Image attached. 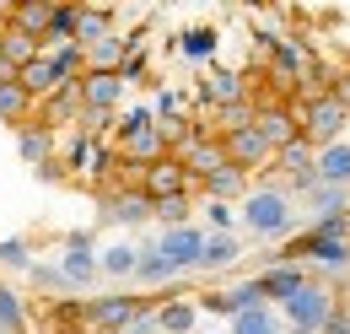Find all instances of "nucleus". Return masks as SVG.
<instances>
[{
	"instance_id": "obj_18",
	"label": "nucleus",
	"mask_w": 350,
	"mask_h": 334,
	"mask_svg": "<svg viewBox=\"0 0 350 334\" xmlns=\"http://www.w3.org/2000/svg\"><path fill=\"white\" fill-rule=\"evenodd\" d=\"M194 318H200V307H194V302H183V296H167L162 307H151L157 334H194Z\"/></svg>"
},
{
	"instance_id": "obj_34",
	"label": "nucleus",
	"mask_w": 350,
	"mask_h": 334,
	"mask_svg": "<svg viewBox=\"0 0 350 334\" xmlns=\"http://www.w3.org/2000/svg\"><path fill=\"white\" fill-rule=\"evenodd\" d=\"M0 259H5V264H27L33 253H27V243H0Z\"/></svg>"
},
{
	"instance_id": "obj_27",
	"label": "nucleus",
	"mask_w": 350,
	"mask_h": 334,
	"mask_svg": "<svg viewBox=\"0 0 350 334\" xmlns=\"http://www.w3.org/2000/svg\"><path fill=\"white\" fill-rule=\"evenodd\" d=\"M135 259H140V248H130V243H113V248H103V259H97V275H135Z\"/></svg>"
},
{
	"instance_id": "obj_31",
	"label": "nucleus",
	"mask_w": 350,
	"mask_h": 334,
	"mask_svg": "<svg viewBox=\"0 0 350 334\" xmlns=\"http://www.w3.org/2000/svg\"><path fill=\"white\" fill-rule=\"evenodd\" d=\"M183 54H189V60L216 54V33H211V27H189V33H183Z\"/></svg>"
},
{
	"instance_id": "obj_6",
	"label": "nucleus",
	"mask_w": 350,
	"mask_h": 334,
	"mask_svg": "<svg viewBox=\"0 0 350 334\" xmlns=\"http://www.w3.org/2000/svg\"><path fill=\"white\" fill-rule=\"evenodd\" d=\"M76 97H81V114H87L92 129H97L113 108H119V97H124V76H119V70H87V76L76 81Z\"/></svg>"
},
{
	"instance_id": "obj_17",
	"label": "nucleus",
	"mask_w": 350,
	"mask_h": 334,
	"mask_svg": "<svg viewBox=\"0 0 350 334\" xmlns=\"http://www.w3.org/2000/svg\"><path fill=\"white\" fill-rule=\"evenodd\" d=\"M49 16H54V0H22V5H11V11H5V22H11V27H22L38 49H44Z\"/></svg>"
},
{
	"instance_id": "obj_23",
	"label": "nucleus",
	"mask_w": 350,
	"mask_h": 334,
	"mask_svg": "<svg viewBox=\"0 0 350 334\" xmlns=\"http://www.w3.org/2000/svg\"><path fill=\"white\" fill-rule=\"evenodd\" d=\"M33 114H38V103L22 92V81L16 86H0V125H33Z\"/></svg>"
},
{
	"instance_id": "obj_33",
	"label": "nucleus",
	"mask_w": 350,
	"mask_h": 334,
	"mask_svg": "<svg viewBox=\"0 0 350 334\" xmlns=\"http://www.w3.org/2000/svg\"><path fill=\"white\" fill-rule=\"evenodd\" d=\"M318 334H350V302H334V313L323 318V329Z\"/></svg>"
},
{
	"instance_id": "obj_36",
	"label": "nucleus",
	"mask_w": 350,
	"mask_h": 334,
	"mask_svg": "<svg viewBox=\"0 0 350 334\" xmlns=\"http://www.w3.org/2000/svg\"><path fill=\"white\" fill-rule=\"evenodd\" d=\"M22 81V70H16V65H5V60H0V86H16Z\"/></svg>"
},
{
	"instance_id": "obj_1",
	"label": "nucleus",
	"mask_w": 350,
	"mask_h": 334,
	"mask_svg": "<svg viewBox=\"0 0 350 334\" xmlns=\"http://www.w3.org/2000/svg\"><path fill=\"white\" fill-rule=\"evenodd\" d=\"M243 227L254 237H286L297 227V200L280 189V183H264V189H248L243 200Z\"/></svg>"
},
{
	"instance_id": "obj_14",
	"label": "nucleus",
	"mask_w": 350,
	"mask_h": 334,
	"mask_svg": "<svg viewBox=\"0 0 350 334\" xmlns=\"http://www.w3.org/2000/svg\"><path fill=\"white\" fill-rule=\"evenodd\" d=\"M194 189L205 194V205H232V200H248V172H237V167L226 162V167H216L211 178H200Z\"/></svg>"
},
{
	"instance_id": "obj_5",
	"label": "nucleus",
	"mask_w": 350,
	"mask_h": 334,
	"mask_svg": "<svg viewBox=\"0 0 350 334\" xmlns=\"http://www.w3.org/2000/svg\"><path fill=\"white\" fill-rule=\"evenodd\" d=\"M254 129L264 135V146H269V151H286L291 140H302L297 103H286V97H259V103H254Z\"/></svg>"
},
{
	"instance_id": "obj_19",
	"label": "nucleus",
	"mask_w": 350,
	"mask_h": 334,
	"mask_svg": "<svg viewBox=\"0 0 350 334\" xmlns=\"http://www.w3.org/2000/svg\"><path fill=\"white\" fill-rule=\"evenodd\" d=\"M318 183L329 189H350V140H334L318 151Z\"/></svg>"
},
{
	"instance_id": "obj_24",
	"label": "nucleus",
	"mask_w": 350,
	"mask_h": 334,
	"mask_svg": "<svg viewBox=\"0 0 350 334\" xmlns=\"http://www.w3.org/2000/svg\"><path fill=\"white\" fill-rule=\"evenodd\" d=\"M59 281H65V286H92V281H97L92 248H70L65 253V259H59Z\"/></svg>"
},
{
	"instance_id": "obj_4",
	"label": "nucleus",
	"mask_w": 350,
	"mask_h": 334,
	"mask_svg": "<svg viewBox=\"0 0 350 334\" xmlns=\"http://www.w3.org/2000/svg\"><path fill=\"white\" fill-rule=\"evenodd\" d=\"M297 125H302V140L312 151H323V146H334L340 140V129H345V114H340V103L334 97H302L297 103Z\"/></svg>"
},
{
	"instance_id": "obj_11",
	"label": "nucleus",
	"mask_w": 350,
	"mask_h": 334,
	"mask_svg": "<svg viewBox=\"0 0 350 334\" xmlns=\"http://www.w3.org/2000/svg\"><path fill=\"white\" fill-rule=\"evenodd\" d=\"M103 216L119 221V227H140V221H151V200L140 194V183H108L103 189Z\"/></svg>"
},
{
	"instance_id": "obj_20",
	"label": "nucleus",
	"mask_w": 350,
	"mask_h": 334,
	"mask_svg": "<svg viewBox=\"0 0 350 334\" xmlns=\"http://www.w3.org/2000/svg\"><path fill=\"white\" fill-rule=\"evenodd\" d=\"M243 259L237 232H205V253H200V270H232Z\"/></svg>"
},
{
	"instance_id": "obj_8",
	"label": "nucleus",
	"mask_w": 350,
	"mask_h": 334,
	"mask_svg": "<svg viewBox=\"0 0 350 334\" xmlns=\"http://www.w3.org/2000/svg\"><path fill=\"white\" fill-rule=\"evenodd\" d=\"M221 140V151H226V162L237 167V172H259V167L275 162V151L264 146V135L254 125H243V129H226V135H216Z\"/></svg>"
},
{
	"instance_id": "obj_35",
	"label": "nucleus",
	"mask_w": 350,
	"mask_h": 334,
	"mask_svg": "<svg viewBox=\"0 0 350 334\" xmlns=\"http://www.w3.org/2000/svg\"><path fill=\"white\" fill-rule=\"evenodd\" d=\"M211 210V227H216V232H232V205H205Z\"/></svg>"
},
{
	"instance_id": "obj_7",
	"label": "nucleus",
	"mask_w": 350,
	"mask_h": 334,
	"mask_svg": "<svg viewBox=\"0 0 350 334\" xmlns=\"http://www.w3.org/2000/svg\"><path fill=\"white\" fill-rule=\"evenodd\" d=\"M151 307L140 302V296H97V302H87L81 307V318H87L97 334H124L135 329V318H146Z\"/></svg>"
},
{
	"instance_id": "obj_15",
	"label": "nucleus",
	"mask_w": 350,
	"mask_h": 334,
	"mask_svg": "<svg viewBox=\"0 0 350 334\" xmlns=\"http://www.w3.org/2000/svg\"><path fill=\"white\" fill-rule=\"evenodd\" d=\"M200 97H205L216 114H221V108H237V103H254V97H248V81L232 76V70H211V76L200 81Z\"/></svg>"
},
{
	"instance_id": "obj_37",
	"label": "nucleus",
	"mask_w": 350,
	"mask_h": 334,
	"mask_svg": "<svg viewBox=\"0 0 350 334\" xmlns=\"http://www.w3.org/2000/svg\"><path fill=\"white\" fill-rule=\"evenodd\" d=\"M59 334H81V329H59Z\"/></svg>"
},
{
	"instance_id": "obj_2",
	"label": "nucleus",
	"mask_w": 350,
	"mask_h": 334,
	"mask_svg": "<svg viewBox=\"0 0 350 334\" xmlns=\"http://www.w3.org/2000/svg\"><path fill=\"white\" fill-rule=\"evenodd\" d=\"M167 157V140H162V129L151 114H130L124 125H119V162L124 167H151Z\"/></svg>"
},
{
	"instance_id": "obj_22",
	"label": "nucleus",
	"mask_w": 350,
	"mask_h": 334,
	"mask_svg": "<svg viewBox=\"0 0 350 334\" xmlns=\"http://www.w3.org/2000/svg\"><path fill=\"white\" fill-rule=\"evenodd\" d=\"M38 54H44V49H38L33 38H27L22 27H11V22L0 27V60H5V65H16V70H22V65H33Z\"/></svg>"
},
{
	"instance_id": "obj_32",
	"label": "nucleus",
	"mask_w": 350,
	"mask_h": 334,
	"mask_svg": "<svg viewBox=\"0 0 350 334\" xmlns=\"http://www.w3.org/2000/svg\"><path fill=\"white\" fill-rule=\"evenodd\" d=\"M323 97H334V103H340V114L350 119V70H334V81H329Z\"/></svg>"
},
{
	"instance_id": "obj_10",
	"label": "nucleus",
	"mask_w": 350,
	"mask_h": 334,
	"mask_svg": "<svg viewBox=\"0 0 350 334\" xmlns=\"http://www.w3.org/2000/svg\"><path fill=\"white\" fill-rule=\"evenodd\" d=\"M140 194H146L151 205H162V200H178V194H194V178H189L173 157H162V162H151L140 172Z\"/></svg>"
},
{
	"instance_id": "obj_3",
	"label": "nucleus",
	"mask_w": 350,
	"mask_h": 334,
	"mask_svg": "<svg viewBox=\"0 0 350 334\" xmlns=\"http://www.w3.org/2000/svg\"><path fill=\"white\" fill-rule=\"evenodd\" d=\"M334 286H323V281H307L302 292L291 296L286 307H280V318H286V329H302V334H318L323 329V318L334 313Z\"/></svg>"
},
{
	"instance_id": "obj_30",
	"label": "nucleus",
	"mask_w": 350,
	"mask_h": 334,
	"mask_svg": "<svg viewBox=\"0 0 350 334\" xmlns=\"http://www.w3.org/2000/svg\"><path fill=\"white\" fill-rule=\"evenodd\" d=\"M151 216L173 232V227H189V216H194V194H178V200H162V205H151Z\"/></svg>"
},
{
	"instance_id": "obj_21",
	"label": "nucleus",
	"mask_w": 350,
	"mask_h": 334,
	"mask_svg": "<svg viewBox=\"0 0 350 334\" xmlns=\"http://www.w3.org/2000/svg\"><path fill=\"white\" fill-rule=\"evenodd\" d=\"M113 38V11H103V5H81V16H76V49H92V43Z\"/></svg>"
},
{
	"instance_id": "obj_38",
	"label": "nucleus",
	"mask_w": 350,
	"mask_h": 334,
	"mask_svg": "<svg viewBox=\"0 0 350 334\" xmlns=\"http://www.w3.org/2000/svg\"><path fill=\"white\" fill-rule=\"evenodd\" d=\"M286 334H302V329H286Z\"/></svg>"
},
{
	"instance_id": "obj_9",
	"label": "nucleus",
	"mask_w": 350,
	"mask_h": 334,
	"mask_svg": "<svg viewBox=\"0 0 350 334\" xmlns=\"http://www.w3.org/2000/svg\"><path fill=\"white\" fill-rule=\"evenodd\" d=\"M157 253L167 259V270L173 275H183V270H200V253H205V227H173V232H162V243H157Z\"/></svg>"
},
{
	"instance_id": "obj_25",
	"label": "nucleus",
	"mask_w": 350,
	"mask_h": 334,
	"mask_svg": "<svg viewBox=\"0 0 350 334\" xmlns=\"http://www.w3.org/2000/svg\"><path fill=\"white\" fill-rule=\"evenodd\" d=\"M232 334H286V324H280L275 307H254V313H237L232 318Z\"/></svg>"
},
{
	"instance_id": "obj_26",
	"label": "nucleus",
	"mask_w": 350,
	"mask_h": 334,
	"mask_svg": "<svg viewBox=\"0 0 350 334\" xmlns=\"http://www.w3.org/2000/svg\"><path fill=\"white\" fill-rule=\"evenodd\" d=\"M307 205L318 210V221H329V216H345V210H350V189H329V183H318V189L307 194Z\"/></svg>"
},
{
	"instance_id": "obj_16",
	"label": "nucleus",
	"mask_w": 350,
	"mask_h": 334,
	"mask_svg": "<svg viewBox=\"0 0 350 334\" xmlns=\"http://www.w3.org/2000/svg\"><path fill=\"white\" fill-rule=\"evenodd\" d=\"M205 307H211V313H226V318H237V313H254V307H269V302H264L259 281H243V286L211 292V296H205Z\"/></svg>"
},
{
	"instance_id": "obj_13",
	"label": "nucleus",
	"mask_w": 350,
	"mask_h": 334,
	"mask_svg": "<svg viewBox=\"0 0 350 334\" xmlns=\"http://www.w3.org/2000/svg\"><path fill=\"white\" fill-rule=\"evenodd\" d=\"M254 281H259L264 302H280V307H286V302H291V296L302 292V286L312 281V275H307L302 264H269V270H264V275H254Z\"/></svg>"
},
{
	"instance_id": "obj_12",
	"label": "nucleus",
	"mask_w": 350,
	"mask_h": 334,
	"mask_svg": "<svg viewBox=\"0 0 350 334\" xmlns=\"http://www.w3.org/2000/svg\"><path fill=\"white\" fill-rule=\"evenodd\" d=\"M16 157H22L27 167H49L54 157H59V135H54L38 114H33V125L16 129Z\"/></svg>"
},
{
	"instance_id": "obj_29",
	"label": "nucleus",
	"mask_w": 350,
	"mask_h": 334,
	"mask_svg": "<svg viewBox=\"0 0 350 334\" xmlns=\"http://www.w3.org/2000/svg\"><path fill=\"white\" fill-rule=\"evenodd\" d=\"M135 281L162 286V281H173V270H167V259H162L157 248H140V259H135Z\"/></svg>"
},
{
	"instance_id": "obj_28",
	"label": "nucleus",
	"mask_w": 350,
	"mask_h": 334,
	"mask_svg": "<svg viewBox=\"0 0 350 334\" xmlns=\"http://www.w3.org/2000/svg\"><path fill=\"white\" fill-rule=\"evenodd\" d=\"M0 334H27V307L11 286H0Z\"/></svg>"
}]
</instances>
